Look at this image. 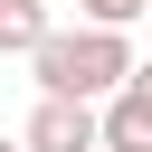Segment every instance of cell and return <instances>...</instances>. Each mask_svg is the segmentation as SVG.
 I'll list each match as a JSON object with an SVG mask.
<instances>
[{
  "label": "cell",
  "mask_w": 152,
  "mask_h": 152,
  "mask_svg": "<svg viewBox=\"0 0 152 152\" xmlns=\"http://www.w3.org/2000/svg\"><path fill=\"white\" fill-rule=\"evenodd\" d=\"M48 28H57V10H48V0H0V57H28Z\"/></svg>",
  "instance_id": "4"
},
{
  "label": "cell",
  "mask_w": 152,
  "mask_h": 152,
  "mask_svg": "<svg viewBox=\"0 0 152 152\" xmlns=\"http://www.w3.org/2000/svg\"><path fill=\"white\" fill-rule=\"evenodd\" d=\"M0 152H28V133H0Z\"/></svg>",
  "instance_id": "6"
},
{
  "label": "cell",
  "mask_w": 152,
  "mask_h": 152,
  "mask_svg": "<svg viewBox=\"0 0 152 152\" xmlns=\"http://www.w3.org/2000/svg\"><path fill=\"white\" fill-rule=\"evenodd\" d=\"M19 133H28V152H104V104L95 95H38Z\"/></svg>",
  "instance_id": "2"
},
{
  "label": "cell",
  "mask_w": 152,
  "mask_h": 152,
  "mask_svg": "<svg viewBox=\"0 0 152 152\" xmlns=\"http://www.w3.org/2000/svg\"><path fill=\"white\" fill-rule=\"evenodd\" d=\"M28 66H38V95H114L124 76H133V28H104V19H76V28H48L38 48H28Z\"/></svg>",
  "instance_id": "1"
},
{
  "label": "cell",
  "mask_w": 152,
  "mask_h": 152,
  "mask_svg": "<svg viewBox=\"0 0 152 152\" xmlns=\"http://www.w3.org/2000/svg\"><path fill=\"white\" fill-rule=\"evenodd\" d=\"M142 19H152V10H142Z\"/></svg>",
  "instance_id": "7"
},
{
  "label": "cell",
  "mask_w": 152,
  "mask_h": 152,
  "mask_svg": "<svg viewBox=\"0 0 152 152\" xmlns=\"http://www.w3.org/2000/svg\"><path fill=\"white\" fill-rule=\"evenodd\" d=\"M104 152H152V95L142 86H114L104 95Z\"/></svg>",
  "instance_id": "3"
},
{
  "label": "cell",
  "mask_w": 152,
  "mask_h": 152,
  "mask_svg": "<svg viewBox=\"0 0 152 152\" xmlns=\"http://www.w3.org/2000/svg\"><path fill=\"white\" fill-rule=\"evenodd\" d=\"M152 0H76V19H104V28H133Z\"/></svg>",
  "instance_id": "5"
}]
</instances>
